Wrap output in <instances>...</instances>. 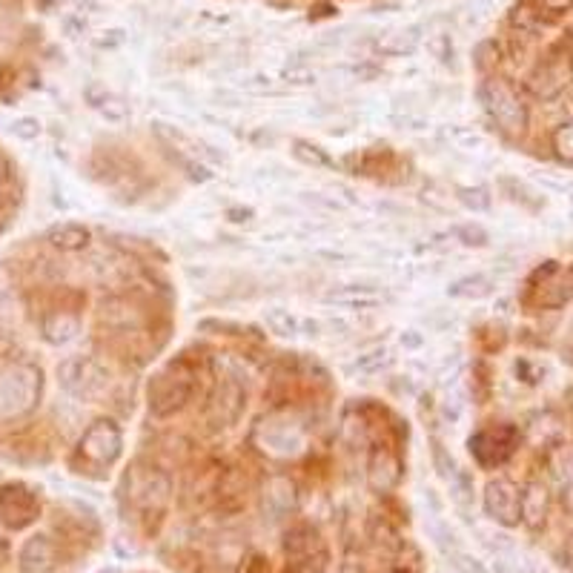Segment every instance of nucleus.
<instances>
[{
  "label": "nucleus",
  "mask_w": 573,
  "mask_h": 573,
  "mask_svg": "<svg viewBox=\"0 0 573 573\" xmlns=\"http://www.w3.org/2000/svg\"><path fill=\"white\" fill-rule=\"evenodd\" d=\"M41 396V370L32 364H12L0 373V419L26 416Z\"/></svg>",
  "instance_id": "1"
},
{
  "label": "nucleus",
  "mask_w": 573,
  "mask_h": 573,
  "mask_svg": "<svg viewBox=\"0 0 573 573\" xmlns=\"http://www.w3.org/2000/svg\"><path fill=\"white\" fill-rule=\"evenodd\" d=\"M482 101L490 118L505 129L508 135H522L528 129V109L522 104V98L516 95V89L502 81V78H490L482 86Z\"/></svg>",
  "instance_id": "2"
},
{
  "label": "nucleus",
  "mask_w": 573,
  "mask_h": 573,
  "mask_svg": "<svg viewBox=\"0 0 573 573\" xmlns=\"http://www.w3.org/2000/svg\"><path fill=\"white\" fill-rule=\"evenodd\" d=\"M58 382L66 393H72L81 402L98 399L109 384V373L89 356H69L58 367Z\"/></svg>",
  "instance_id": "3"
},
{
  "label": "nucleus",
  "mask_w": 573,
  "mask_h": 573,
  "mask_svg": "<svg viewBox=\"0 0 573 573\" xmlns=\"http://www.w3.org/2000/svg\"><path fill=\"white\" fill-rule=\"evenodd\" d=\"M192 379L184 367H167L149 384V410L155 416H172L190 402Z\"/></svg>",
  "instance_id": "4"
},
{
  "label": "nucleus",
  "mask_w": 573,
  "mask_h": 573,
  "mask_svg": "<svg viewBox=\"0 0 573 573\" xmlns=\"http://www.w3.org/2000/svg\"><path fill=\"white\" fill-rule=\"evenodd\" d=\"M571 84H573V61L571 55H565V52L548 55L542 64L533 69L531 78H528V86H531V92L539 98V101H553V98H559Z\"/></svg>",
  "instance_id": "5"
},
{
  "label": "nucleus",
  "mask_w": 573,
  "mask_h": 573,
  "mask_svg": "<svg viewBox=\"0 0 573 573\" xmlns=\"http://www.w3.org/2000/svg\"><path fill=\"white\" fill-rule=\"evenodd\" d=\"M121 445H124V439H121L118 425L109 422V419H101V422H95L84 433L81 453H84L89 462H95V465H112L121 456Z\"/></svg>",
  "instance_id": "6"
},
{
  "label": "nucleus",
  "mask_w": 573,
  "mask_h": 573,
  "mask_svg": "<svg viewBox=\"0 0 573 573\" xmlns=\"http://www.w3.org/2000/svg\"><path fill=\"white\" fill-rule=\"evenodd\" d=\"M485 510L502 525L522 522V493L510 479H493L485 488Z\"/></svg>",
  "instance_id": "7"
},
{
  "label": "nucleus",
  "mask_w": 573,
  "mask_h": 573,
  "mask_svg": "<svg viewBox=\"0 0 573 573\" xmlns=\"http://www.w3.org/2000/svg\"><path fill=\"white\" fill-rule=\"evenodd\" d=\"M38 502L23 485H6L0 488V516L3 522H9L12 528H23L35 519Z\"/></svg>",
  "instance_id": "8"
},
{
  "label": "nucleus",
  "mask_w": 573,
  "mask_h": 573,
  "mask_svg": "<svg viewBox=\"0 0 573 573\" xmlns=\"http://www.w3.org/2000/svg\"><path fill=\"white\" fill-rule=\"evenodd\" d=\"M210 407H213L215 413V425H233L235 419L241 416V410H244V390H241V384L230 382V379L221 382Z\"/></svg>",
  "instance_id": "9"
},
{
  "label": "nucleus",
  "mask_w": 573,
  "mask_h": 573,
  "mask_svg": "<svg viewBox=\"0 0 573 573\" xmlns=\"http://www.w3.org/2000/svg\"><path fill=\"white\" fill-rule=\"evenodd\" d=\"M327 304H339V307H350V310H373L382 304V293L364 284H347V287H336L324 296Z\"/></svg>",
  "instance_id": "10"
},
{
  "label": "nucleus",
  "mask_w": 573,
  "mask_h": 573,
  "mask_svg": "<svg viewBox=\"0 0 573 573\" xmlns=\"http://www.w3.org/2000/svg\"><path fill=\"white\" fill-rule=\"evenodd\" d=\"M23 573H49L55 568V548L46 536H32L21 551Z\"/></svg>",
  "instance_id": "11"
},
{
  "label": "nucleus",
  "mask_w": 573,
  "mask_h": 573,
  "mask_svg": "<svg viewBox=\"0 0 573 573\" xmlns=\"http://www.w3.org/2000/svg\"><path fill=\"white\" fill-rule=\"evenodd\" d=\"M78 333H81V321L75 313L55 310L43 319V339L49 344H69Z\"/></svg>",
  "instance_id": "12"
},
{
  "label": "nucleus",
  "mask_w": 573,
  "mask_h": 573,
  "mask_svg": "<svg viewBox=\"0 0 573 573\" xmlns=\"http://www.w3.org/2000/svg\"><path fill=\"white\" fill-rule=\"evenodd\" d=\"M548 505H551V496H548V488H545V485L531 482L528 488L522 490V519H525L531 528H542V525H545Z\"/></svg>",
  "instance_id": "13"
},
{
  "label": "nucleus",
  "mask_w": 573,
  "mask_h": 573,
  "mask_svg": "<svg viewBox=\"0 0 573 573\" xmlns=\"http://www.w3.org/2000/svg\"><path fill=\"white\" fill-rule=\"evenodd\" d=\"M89 230H86L84 224H75V221H64V224H58V227H52L49 230V244L55 247V250H61V253H78V250H84L86 244H89Z\"/></svg>",
  "instance_id": "14"
},
{
  "label": "nucleus",
  "mask_w": 573,
  "mask_h": 573,
  "mask_svg": "<svg viewBox=\"0 0 573 573\" xmlns=\"http://www.w3.org/2000/svg\"><path fill=\"white\" fill-rule=\"evenodd\" d=\"M447 293L453 298H485L493 293V278L485 276V273H473V276L456 278Z\"/></svg>",
  "instance_id": "15"
},
{
  "label": "nucleus",
  "mask_w": 573,
  "mask_h": 573,
  "mask_svg": "<svg viewBox=\"0 0 573 573\" xmlns=\"http://www.w3.org/2000/svg\"><path fill=\"white\" fill-rule=\"evenodd\" d=\"M264 321H267V327H270L276 336H284V339H290V336H296L298 333V319L290 310H284V307L267 310V313H264Z\"/></svg>",
  "instance_id": "16"
},
{
  "label": "nucleus",
  "mask_w": 573,
  "mask_h": 573,
  "mask_svg": "<svg viewBox=\"0 0 573 573\" xmlns=\"http://www.w3.org/2000/svg\"><path fill=\"white\" fill-rule=\"evenodd\" d=\"M416 43H419V35H416V29H402V32H393L387 41H382V52L387 55H407V52H413L416 49Z\"/></svg>",
  "instance_id": "17"
},
{
  "label": "nucleus",
  "mask_w": 573,
  "mask_h": 573,
  "mask_svg": "<svg viewBox=\"0 0 573 573\" xmlns=\"http://www.w3.org/2000/svg\"><path fill=\"white\" fill-rule=\"evenodd\" d=\"M293 155H296L301 164H307V167H333L330 155L316 147V144H310V141H296L293 144Z\"/></svg>",
  "instance_id": "18"
},
{
  "label": "nucleus",
  "mask_w": 573,
  "mask_h": 573,
  "mask_svg": "<svg viewBox=\"0 0 573 573\" xmlns=\"http://www.w3.org/2000/svg\"><path fill=\"white\" fill-rule=\"evenodd\" d=\"M456 198L465 204L467 210H473V213L490 210V192L485 190V187H459V190H456Z\"/></svg>",
  "instance_id": "19"
},
{
  "label": "nucleus",
  "mask_w": 573,
  "mask_h": 573,
  "mask_svg": "<svg viewBox=\"0 0 573 573\" xmlns=\"http://www.w3.org/2000/svg\"><path fill=\"white\" fill-rule=\"evenodd\" d=\"M553 152H556L559 161L573 167V124H562L553 132Z\"/></svg>",
  "instance_id": "20"
},
{
  "label": "nucleus",
  "mask_w": 573,
  "mask_h": 573,
  "mask_svg": "<svg viewBox=\"0 0 573 573\" xmlns=\"http://www.w3.org/2000/svg\"><path fill=\"white\" fill-rule=\"evenodd\" d=\"M453 235L465 244V247H488L490 235L488 230L482 227V224H462V227H456Z\"/></svg>",
  "instance_id": "21"
},
{
  "label": "nucleus",
  "mask_w": 573,
  "mask_h": 573,
  "mask_svg": "<svg viewBox=\"0 0 573 573\" xmlns=\"http://www.w3.org/2000/svg\"><path fill=\"white\" fill-rule=\"evenodd\" d=\"M98 109H101V115H104L107 121H112V124H124V121L129 118L127 101H121V98H112V95H107V98L98 104Z\"/></svg>",
  "instance_id": "22"
},
{
  "label": "nucleus",
  "mask_w": 573,
  "mask_h": 573,
  "mask_svg": "<svg viewBox=\"0 0 573 573\" xmlns=\"http://www.w3.org/2000/svg\"><path fill=\"white\" fill-rule=\"evenodd\" d=\"M447 559H450V565H453V571L459 573H488V568L476 559V556H470V553L465 551H450L447 553Z\"/></svg>",
  "instance_id": "23"
},
{
  "label": "nucleus",
  "mask_w": 573,
  "mask_h": 573,
  "mask_svg": "<svg viewBox=\"0 0 573 573\" xmlns=\"http://www.w3.org/2000/svg\"><path fill=\"white\" fill-rule=\"evenodd\" d=\"M9 132L15 135V138H21V141H35V138H41V121L38 118H18L12 127H9Z\"/></svg>",
  "instance_id": "24"
},
{
  "label": "nucleus",
  "mask_w": 573,
  "mask_h": 573,
  "mask_svg": "<svg viewBox=\"0 0 573 573\" xmlns=\"http://www.w3.org/2000/svg\"><path fill=\"white\" fill-rule=\"evenodd\" d=\"M382 364H387V353L384 350H373V353L361 356L356 367H359L361 373H376V370H382Z\"/></svg>",
  "instance_id": "25"
},
{
  "label": "nucleus",
  "mask_w": 573,
  "mask_h": 573,
  "mask_svg": "<svg viewBox=\"0 0 573 573\" xmlns=\"http://www.w3.org/2000/svg\"><path fill=\"white\" fill-rule=\"evenodd\" d=\"M304 201H310V204H316L321 210H330V213H341L344 210V204L336 201V198H327V195H321V192H304Z\"/></svg>",
  "instance_id": "26"
},
{
  "label": "nucleus",
  "mask_w": 573,
  "mask_h": 573,
  "mask_svg": "<svg viewBox=\"0 0 573 573\" xmlns=\"http://www.w3.org/2000/svg\"><path fill=\"white\" fill-rule=\"evenodd\" d=\"M287 81L296 86H307L316 81V75L310 69H287Z\"/></svg>",
  "instance_id": "27"
},
{
  "label": "nucleus",
  "mask_w": 573,
  "mask_h": 573,
  "mask_svg": "<svg viewBox=\"0 0 573 573\" xmlns=\"http://www.w3.org/2000/svg\"><path fill=\"white\" fill-rule=\"evenodd\" d=\"M316 258L330 261V264H347V261H353V255L339 253V250H316Z\"/></svg>",
  "instance_id": "28"
},
{
  "label": "nucleus",
  "mask_w": 573,
  "mask_h": 573,
  "mask_svg": "<svg viewBox=\"0 0 573 573\" xmlns=\"http://www.w3.org/2000/svg\"><path fill=\"white\" fill-rule=\"evenodd\" d=\"M545 9H551V12H565L568 6H571V0H539Z\"/></svg>",
  "instance_id": "29"
},
{
  "label": "nucleus",
  "mask_w": 573,
  "mask_h": 573,
  "mask_svg": "<svg viewBox=\"0 0 573 573\" xmlns=\"http://www.w3.org/2000/svg\"><path fill=\"white\" fill-rule=\"evenodd\" d=\"M402 344L404 347H410V350H416V347H422V336L410 330V333H404L402 336Z\"/></svg>",
  "instance_id": "30"
},
{
  "label": "nucleus",
  "mask_w": 573,
  "mask_h": 573,
  "mask_svg": "<svg viewBox=\"0 0 573 573\" xmlns=\"http://www.w3.org/2000/svg\"><path fill=\"white\" fill-rule=\"evenodd\" d=\"M565 508L573 513V485H568V490H565Z\"/></svg>",
  "instance_id": "31"
},
{
  "label": "nucleus",
  "mask_w": 573,
  "mask_h": 573,
  "mask_svg": "<svg viewBox=\"0 0 573 573\" xmlns=\"http://www.w3.org/2000/svg\"><path fill=\"white\" fill-rule=\"evenodd\" d=\"M3 178H6V164L0 161V187H3Z\"/></svg>",
  "instance_id": "32"
},
{
  "label": "nucleus",
  "mask_w": 573,
  "mask_h": 573,
  "mask_svg": "<svg viewBox=\"0 0 573 573\" xmlns=\"http://www.w3.org/2000/svg\"><path fill=\"white\" fill-rule=\"evenodd\" d=\"M571 112H573V95H571Z\"/></svg>",
  "instance_id": "33"
}]
</instances>
